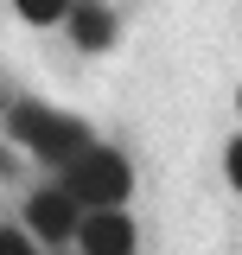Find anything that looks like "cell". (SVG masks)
<instances>
[{
	"label": "cell",
	"instance_id": "obj_1",
	"mask_svg": "<svg viewBox=\"0 0 242 255\" xmlns=\"http://www.w3.org/2000/svg\"><path fill=\"white\" fill-rule=\"evenodd\" d=\"M58 185L83 204V211H115V204H127V191H134V172H127V159L115 153V147H83L77 159H64L58 166Z\"/></svg>",
	"mask_w": 242,
	"mask_h": 255
},
{
	"label": "cell",
	"instance_id": "obj_2",
	"mask_svg": "<svg viewBox=\"0 0 242 255\" xmlns=\"http://www.w3.org/2000/svg\"><path fill=\"white\" fill-rule=\"evenodd\" d=\"M6 134H13L19 147H32L38 159H51V166H64V159H77L83 147H90V128L77 122V115L45 109V102H19V109H6Z\"/></svg>",
	"mask_w": 242,
	"mask_h": 255
},
{
	"label": "cell",
	"instance_id": "obj_3",
	"mask_svg": "<svg viewBox=\"0 0 242 255\" xmlns=\"http://www.w3.org/2000/svg\"><path fill=\"white\" fill-rule=\"evenodd\" d=\"M77 223H83V204H77L64 185H45V191L26 198V236H38V243L64 249V243L77 236Z\"/></svg>",
	"mask_w": 242,
	"mask_h": 255
},
{
	"label": "cell",
	"instance_id": "obj_4",
	"mask_svg": "<svg viewBox=\"0 0 242 255\" xmlns=\"http://www.w3.org/2000/svg\"><path fill=\"white\" fill-rule=\"evenodd\" d=\"M77 249L83 255H134V223H127V211H83V223H77Z\"/></svg>",
	"mask_w": 242,
	"mask_h": 255
},
{
	"label": "cell",
	"instance_id": "obj_5",
	"mask_svg": "<svg viewBox=\"0 0 242 255\" xmlns=\"http://www.w3.org/2000/svg\"><path fill=\"white\" fill-rule=\"evenodd\" d=\"M70 38L83 45V51H109L115 45V13L102 6V0H70Z\"/></svg>",
	"mask_w": 242,
	"mask_h": 255
},
{
	"label": "cell",
	"instance_id": "obj_6",
	"mask_svg": "<svg viewBox=\"0 0 242 255\" xmlns=\"http://www.w3.org/2000/svg\"><path fill=\"white\" fill-rule=\"evenodd\" d=\"M13 6L26 13L32 26H51V19H64V13H70V0H13Z\"/></svg>",
	"mask_w": 242,
	"mask_h": 255
},
{
	"label": "cell",
	"instance_id": "obj_7",
	"mask_svg": "<svg viewBox=\"0 0 242 255\" xmlns=\"http://www.w3.org/2000/svg\"><path fill=\"white\" fill-rule=\"evenodd\" d=\"M0 255H32V236L26 230H0Z\"/></svg>",
	"mask_w": 242,
	"mask_h": 255
},
{
	"label": "cell",
	"instance_id": "obj_8",
	"mask_svg": "<svg viewBox=\"0 0 242 255\" xmlns=\"http://www.w3.org/2000/svg\"><path fill=\"white\" fill-rule=\"evenodd\" d=\"M230 185L242 191V134H236V140H230Z\"/></svg>",
	"mask_w": 242,
	"mask_h": 255
},
{
	"label": "cell",
	"instance_id": "obj_9",
	"mask_svg": "<svg viewBox=\"0 0 242 255\" xmlns=\"http://www.w3.org/2000/svg\"><path fill=\"white\" fill-rule=\"evenodd\" d=\"M236 102H242V96H236Z\"/></svg>",
	"mask_w": 242,
	"mask_h": 255
},
{
	"label": "cell",
	"instance_id": "obj_10",
	"mask_svg": "<svg viewBox=\"0 0 242 255\" xmlns=\"http://www.w3.org/2000/svg\"><path fill=\"white\" fill-rule=\"evenodd\" d=\"M58 255H64V249H58Z\"/></svg>",
	"mask_w": 242,
	"mask_h": 255
}]
</instances>
